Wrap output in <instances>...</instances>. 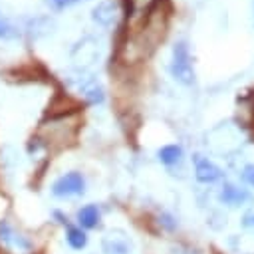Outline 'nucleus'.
Here are the masks:
<instances>
[{
  "instance_id": "9b49d317",
  "label": "nucleus",
  "mask_w": 254,
  "mask_h": 254,
  "mask_svg": "<svg viewBox=\"0 0 254 254\" xmlns=\"http://www.w3.org/2000/svg\"><path fill=\"white\" fill-rule=\"evenodd\" d=\"M16 36H18V28L0 12V38L10 40V38H16Z\"/></svg>"
},
{
  "instance_id": "f8f14e48",
  "label": "nucleus",
  "mask_w": 254,
  "mask_h": 254,
  "mask_svg": "<svg viewBox=\"0 0 254 254\" xmlns=\"http://www.w3.org/2000/svg\"><path fill=\"white\" fill-rule=\"evenodd\" d=\"M242 179H244L246 185H250L254 189V163H250V165H246L242 169Z\"/></svg>"
},
{
  "instance_id": "7ed1b4c3",
  "label": "nucleus",
  "mask_w": 254,
  "mask_h": 254,
  "mask_svg": "<svg viewBox=\"0 0 254 254\" xmlns=\"http://www.w3.org/2000/svg\"><path fill=\"white\" fill-rule=\"evenodd\" d=\"M83 192H85V179L77 171L58 177L52 185V194L56 198H71V196H79Z\"/></svg>"
},
{
  "instance_id": "1a4fd4ad",
  "label": "nucleus",
  "mask_w": 254,
  "mask_h": 254,
  "mask_svg": "<svg viewBox=\"0 0 254 254\" xmlns=\"http://www.w3.org/2000/svg\"><path fill=\"white\" fill-rule=\"evenodd\" d=\"M65 240H67V244H69L73 250H81V248L87 246V234H85V230L79 228V226H71V224H67Z\"/></svg>"
},
{
  "instance_id": "6e6552de",
  "label": "nucleus",
  "mask_w": 254,
  "mask_h": 254,
  "mask_svg": "<svg viewBox=\"0 0 254 254\" xmlns=\"http://www.w3.org/2000/svg\"><path fill=\"white\" fill-rule=\"evenodd\" d=\"M99 218H101V212L95 204H85L77 210V224L79 228L83 230H89V228H95L99 224Z\"/></svg>"
},
{
  "instance_id": "20e7f679",
  "label": "nucleus",
  "mask_w": 254,
  "mask_h": 254,
  "mask_svg": "<svg viewBox=\"0 0 254 254\" xmlns=\"http://www.w3.org/2000/svg\"><path fill=\"white\" fill-rule=\"evenodd\" d=\"M101 250L105 254H131L133 242L127 232L113 228V230L105 232V236L101 238Z\"/></svg>"
},
{
  "instance_id": "423d86ee",
  "label": "nucleus",
  "mask_w": 254,
  "mask_h": 254,
  "mask_svg": "<svg viewBox=\"0 0 254 254\" xmlns=\"http://www.w3.org/2000/svg\"><path fill=\"white\" fill-rule=\"evenodd\" d=\"M220 202L222 204H228V206H242L246 202H250V192L238 185H232V183H224L222 189H220V194H218Z\"/></svg>"
},
{
  "instance_id": "f257e3e1",
  "label": "nucleus",
  "mask_w": 254,
  "mask_h": 254,
  "mask_svg": "<svg viewBox=\"0 0 254 254\" xmlns=\"http://www.w3.org/2000/svg\"><path fill=\"white\" fill-rule=\"evenodd\" d=\"M171 73L177 81L190 85L194 81V69H192V60L187 42H177L173 46V58H171Z\"/></svg>"
},
{
  "instance_id": "ddd939ff",
  "label": "nucleus",
  "mask_w": 254,
  "mask_h": 254,
  "mask_svg": "<svg viewBox=\"0 0 254 254\" xmlns=\"http://www.w3.org/2000/svg\"><path fill=\"white\" fill-rule=\"evenodd\" d=\"M159 224H163L167 230H173V228L177 226V222L173 220V216H171V214H161V216H159Z\"/></svg>"
},
{
  "instance_id": "0eeeda50",
  "label": "nucleus",
  "mask_w": 254,
  "mask_h": 254,
  "mask_svg": "<svg viewBox=\"0 0 254 254\" xmlns=\"http://www.w3.org/2000/svg\"><path fill=\"white\" fill-rule=\"evenodd\" d=\"M117 12H119L117 2L115 0H105L93 10V20L99 22L101 26H111L117 18Z\"/></svg>"
},
{
  "instance_id": "39448f33",
  "label": "nucleus",
  "mask_w": 254,
  "mask_h": 254,
  "mask_svg": "<svg viewBox=\"0 0 254 254\" xmlns=\"http://www.w3.org/2000/svg\"><path fill=\"white\" fill-rule=\"evenodd\" d=\"M194 175H196V181L198 183H204V185H212L218 179H222L220 167L214 165L210 159L200 157V155L194 157Z\"/></svg>"
},
{
  "instance_id": "9d476101",
  "label": "nucleus",
  "mask_w": 254,
  "mask_h": 254,
  "mask_svg": "<svg viewBox=\"0 0 254 254\" xmlns=\"http://www.w3.org/2000/svg\"><path fill=\"white\" fill-rule=\"evenodd\" d=\"M157 157H159V161L165 163V165H175V163L181 161L183 149H181V145H165V147L159 149Z\"/></svg>"
},
{
  "instance_id": "2eb2a0df",
  "label": "nucleus",
  "mask_w": 254,
  "mask_h": 254,
  "mask_svg": "<svg viewBox=\"0 0 254 254\" xmlns=\"http://www.w3.org/2000/svg\"><path fill=\"white\" fill-rule=\"evenodd\" d=\"M56 8H64V6H69V4H75V2H79V0H50Z\"/></svg>"
},
{
  "instance_id": "f03ea898",
  "label": "nucleus",
  "mask_w": 254,
  "mask_h": 254,
  "mask_svg": "<svg viewBox=\"0 0 254 254\" xmlns=\"http://www.w3.org/2000/svg\"><path fill=\"white\" fill-rule=\"evenodd\" d=\"M0 246L10 254H30L34 248L30 238L18 232L8 220H0Z\"/></svg>"
},
{
  "instance_id": "4468645a",
  "label": "nucleus",
  "mask_w": 254,
  "mask_h": 254,
  "mask_svg": "<svg viewBox=\"0 0 254 254\" xmlns=\"http://www.w3.org/2000/svg\"><path fill=\"white\" fill-rule=\"evenodd\" d=\"M242 226H246V228H254V210L248 212V214H244V218H242Z\"/></svg>"
}]
</instances>
